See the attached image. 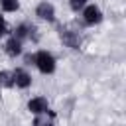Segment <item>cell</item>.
<instances>
[{
  "label": "cell",
  "mask_w": 126,
  "mask_h": 126,
  "mask_svg": "<svg viewBox=\"0 0 126 126\" xmlns=\"http://www.w3.org/2000/svg\"><path fill=\"white\" fill-rule=\"evenodd\" d=\"M33 65L41 75H53L55 69H57V59L51 51L39 49V51L33 53Z\"/></svg>",
  "instance_id": "cell-1"
},
{
  "label": "cell",
  "mask_w": 126,
  "mask_h": 126,
  "mask_svg": "<svg viewBox=\"0 0 126 126\" xmlns=\"http://www.w3.org/2000/svg\"><path fill=\"white\" fill-rule=\"evenodd\" d=\"M59 39L69 49H81V45H83V39H81L79 30H73V28H67V26H61L59 28Z\"/></svg>",
  "instance_id": "cell-2"
},
{
  "label": "cell",
  "mask_w": 126,
  "mask_h": 126,
  "mask_svg": "<svg viewBox=\"0 0 126 126\" xmlns=\"http://www.w3.org/2000/svg\"><path fill=\"white\" fill-rule=\"evenodd\" d=\"M81 18H83V24L85 26H98L104 16H102V10L96 4H87L81 10Z\"/></svg>",
  "instance_id": "cell-3"
},
{
  "label": "cell",
  "mask_w": 126,
  "mask_h": 126,
  "mask_svg": "<svg viewBox=\"0 0 126 126\" xmlns=\"http://www.w3.org/2000/svg\"><path fill=\"white\" fill-rule=\"evenodd\" d=\"M35 32H37V30H35V26H33V24L22 22V24H18V26H16V30H14V33H12V35L24 43L26 39H33V41H35V39H37V33H35Z\"/></svg>",
  "instance_id": "cell-4"
},
{
  "label": "cell",
  "mask_w": 126,
  "mask_h": 126,
  "mask_svg": "<svg viewBox=\"0 0 126 126\" xmlns=\"http://www.w3.org/2000/svg\"><path fill=\"white\" fill-rule=\"evenodd\" d=\"M35 16L47 24H53L55 22V6L49 2V0H41L37 6H35Z\"/></svg>",
  "instance_id": "cell-5"
},
{
  "label": "cell",
  "mask_w": 126,
  "mask_h": 126,
  "mask_svg": "<svg viewBox=\"0 0 126 126\" xmlns=\"http://www.w3.org/2000/svg\"><path fill=\"white\" fill-rule=\"evenodd\" d=\"M28 110H30L33 116L53 112V110L49 108V102H47V98H45V96H32V98L28 100Z\"/></svg>",
  "instance_id": "cell-6"
},
{
  "label": "cell",
  "mask_w": 126,
  "mask_h": 126,
  "mask_svg": "<svg viewBox=\"0 0 126 126\" xmlns=\"http://www.w3.org/2000/svg\"><path fill=\"white\" fill-rule=\"evenodd\" d=\"M4 53H6L8 57L16 59V57H20V55L24 53V43H22L20 39H16L14 35H10V37L6 39V43H4Z\"/></svg>",
  "instance_id": "cell-7"
},
{
  "label": "cell",
  "mask_w": 126,
  "mask_h": 126,
  "mask_svg": "<svg viewBox=\"0 0 126 126\" xmlns=\"http://www.w3.org/2000/svg\"><path fill=\"white\" fill-rule=\"evenodd\" d=\"M12 73H14V87L16 89H28V87H32V75L24 67H16V69H12Z\"/></svg>",
  "instance_id": "cell-8"
},
{
  "label": "cell",
  "mask_w": 126,
  "mask_h": 126,
  "mask_svg": "<svg viewBox=\"0 0 126 126\" xmlns=\"http://www.w3.org/2000/svg\"><path fill=\"white\" fill-rule=\"evenodd\" d=\"M32 126H55V112H47V114H37V116H33Z\"/></svg>",
  "instance_id": "cell-9"
},
{
  "label": "cell",
  "mask_w": 126,
  "mask_h": 126,
  "mask_svg": "<svg viewBox=\"0 0 126 126\" xmlns=\"http://www.w3.org/2000/svg\"><path fill=\"white\" fill-rule=\"evenodd\" d=\"M0 87L2 89H14V73H12V69L0 71Z\"/></svg>",
  "instance_id": "cell-10"
},
{
  "label": "cell",
  "mask_w": 126,
  "mask_h": 126,
  "mask_svg": "<svg viewBox=\"0 0 126 126\" xmlns=\"http://www.w3.org/2000/svg\"><path fill=\"white\" fill-rule=\"evenodd\" d=\"M0 10L6 14L18 12L20 10V0H0Z\"/></svg>",
  "instance_id": "cell-11"
},
{
  "label": "cell",
  "mask_w": 126,
  "mask_h": 126,
  "mask_svg": "<svg viewBox=\"0 0 126 126\" xmlns=\"http://www.w3.org/2000/svg\"><path fill=\"white\" fill-rule=\"evenodd\" d=\"M87 4H89V0H69V8H71L75 14H77V12H81Z\"/></svg>",
  "instance_id": "cell-12"
},
{
  "label": "cell",
  "mask_w": 126,
  "mask_h": 126,
  "mask_svg": "<svg viewBox=\"0 0 126 126\" xmlns=\"http://www.w3.org/2000/svg\"><path fill=\"white\" fill-rule=\"evenodd\" d=\"M8 33H10V30H8V24H6L4 16H0V39H2L4 35H8Z\"/></svg>",
  "instance_id": "cell-13"
},
{
  "label": "cell",
  "mask_w": 126,
  "mask_h": 126,
  "mask_svg": "<svg viewBox=\"0 0 126 126\" xmlns=\"http://www.w3.org/2000/svg\"><path fill=\"white\" fill-rule=\"evenodd\" d=\"M26 65H33V53L32 55H26Z\"/></svg>",
  "instance_id": "cell-14"
}]
</instances>
